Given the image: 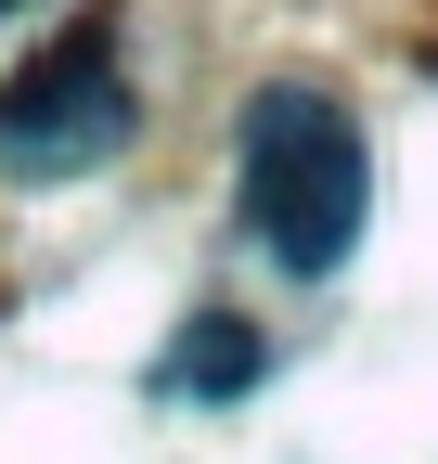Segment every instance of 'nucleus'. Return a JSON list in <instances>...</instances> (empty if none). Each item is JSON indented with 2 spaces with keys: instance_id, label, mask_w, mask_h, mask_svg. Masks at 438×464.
<instances>
[{
  "instance_id": "7ed1b4c3",
  "label": "nucleus",
  "mask_w": 438,
  "mask_h": 464,
  "mask_svg": "<svg viewBox=\"0 0 438 464\" xmlns=\"http://www.w3.org/2000/svg\"><path fill=\"white\" fill-rule=\"evenodd\" d=\"M245 374H258V323H219V310H206V323H194L181 387H245Z\"/></svg>"
},
{
  "instance_id": "f03ea898",
  "label": "nucleus",
  "mask_w": 438,
  "mask_h": 464,
  "mask_svg": "<svg viewBox=\"0 0 438 464\" xmlns=\"http://www.w3.org/2000/svg\"><path fill=\"white\" fill-rule=\"evenodd\" d=\"M129 142V78H117V39L78 26L52 39L39 65L0 91V168L14 181H78V168H103Z\"/></svg>"
},
{
  "instance_id": "f257e3e1",
  "label": "nucleus",
  "mask_w": 438,
  "mask_h": 464,
  "mask_svg": "<svg viewBox=\"0 0 438 464\" xmlns=\"http://www.w3.org/2000/svg\"><path fill=\"white\" fill-rule=\"evenodd\" d=\"M361 116L309 78H271L245 103V232L284 271H336L361 232Z\"/></svg>"
}]
</instances>
